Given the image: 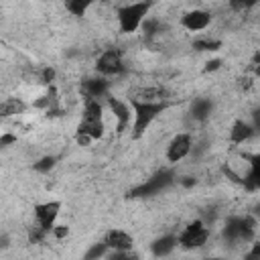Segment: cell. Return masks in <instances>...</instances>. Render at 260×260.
Returning a JSON list of instances; mask_svg holds the SVG:
<instances>
[{
    "instance_id": "13",
    "label": "cell",
    "mask_w": 260,
    "mask_h": 260,
    "mask_svg": "<svg viewBox=\"0 0 260 260\" xmlns=\"http://www.w3.org/2000/svg\"><path fill=\"white\" fill-rule=\"evenodd\" d=\"M175 248H179L177 246V234H171V236H162V238H158L152 246H150V250H152V254L154 256H167V254H171Z\"/></svg>"
},
{
    "instance_id": "9",
    "label": "cell",
    "mask_w": 260,
    "mask_h": 260,
    "mask_svg": "<svg viewBox=\"0 0 260 260\" xmlns=\"http://www.w3.org/2000/svg\"><path fill=\"white\" fill-rule=\"evenodd\" d=\"M211 20H213V14H211L209 10H205V8H193V10H189V12H185V14L181 16L179 24H181L185 30H189V32L203 35V32L209 28Z\"/></svg>"
},
{
    "instance_id": "14",
    "label": "cell",
    "mask_w": 260,
    "mask_h": 260,
    "mask_svg": "<svg viewBox=\"0 0 260 260\" xmlns=\"http://www.w3.org/2000/svg\"><path fill=\"white\" fill-rule=\"evenodd\" d=\"M193 49L195 51H201V53H213V51H217V49H221V41L219 39H215V37H211V35H197L195 39H193Z\"/></svg>"
},
{
    "instance_id": "3",
    "label": "cell",
    "mask_w": 260,
    "mask_h": 260,
    "mask_svg": "<svg viewBox=\"0 0 260 260\" xmlns=\"http://www.w3.org/2000/svg\"><path fill=\"white\" fill-rule=\"evenodd\" d=\"M130 106H132V114H134V122H132L134 138L142 136L152 126V122L169 108V104H148V102H130Z\"/></svg>"
},
{
    "instance_id": "10",
    "label": "cell",
    "mask_w": 260,
    "mask_h": 260,
    "mask_svg": "<svg viewBox=\"0 0 260 260\" xmlns=\"http://www.w3.org/2000/svg\"><path fill=\"white\" fill-rule=\"evenodd\" d=\"M102 242L108 246L110 252H132L134 250V238L130 232L122 230V228H110Z\"/></svg>"
},
{
    "instance_id": "15",
    "label": "cell",
    "mask_w": 260,
    "mask_h": 260,
    "mask_svg": "<svg viewBox=\"0 0 260 260\" xmlns=\"http://www.w3.org/2000/svg\"><path fill=\"white\" fill-rule=\"evenodd\" d=\"M91 8L89 2H81V0H73V2H65V10L71 16H85V12Z\"/></svg>"
},
{
    "instance_id": "5",
    "label": "cell",
    "mask_w": 260,
    "mask_h": 260,
    "mask_svg": "<svg viewBox=\"0 0 260 260\" xmlns=\"http://www.w3.org/2000/svg\"><path fill=\"white\" fill-rule=\"evenodd\" d=\"M195 148V136L187 130L183 132H175L171 136V140L167 142V148H165V158L169 165H179L183 162Z\"/></svg>"
},
{
    "instance_id": "11",
    "label": "cell",
    "mask_w": 260,
    "mask_h": 260,
    "mask_svg": "<svg viewBox=\"0 0 260 260\" xmlns=\"http://www.w3.org/2000/svg\"><path fill=\"white\" fill-rule=\"evenodd\" d=\"M256 134H258V130H256V126L252 122L236 120L228 130V140H230L232 146H242V144H248Z\"/></svg>"
},
{
    "instance_id": "16",
    "label": "cell",
    "mask_w": 260,
    "mask_h": 260,
    "mask_svg": "<svg viewBox=\"0 0 260 260\" xmlns=\"http://www.w3.org/2000/svg\"><path fill=\"white\" fill-rule=\"evenodd\" d=\"M108 252H110V250H108V246H106L104 242H100V244H91V248L87 250V254L83 256V260H104Z\"/></svg>"
},
{
    "instance_id": "2",
    "label": "cell",
    "mask_w": 260,
    "mask_h": 260,
    "mask_svg": "<svg viewBox=\"0 0 260 260\" xmlns=\"http://www.w3.org/2000/svg\"><path fill=\"white\" fill-rule=\"evenodd\" d=\"M209 238H211V228L203 219L197 217L177 232V246L191 252V250L203 248L209 242Z\"/></svg>"
},
{
    "instance_id": "12",
    "label": "cell",
    "mask_w": 260,
    "mask_h": 260,
    "mask_svg": "<svg viewBox=\"0 0 260 260\" xmlns=\"http://www.w3.org/2000/svg\"><path fill=\"white\" fill-rule=\"evenodd\" d=\"M26 110H28V104H26L22 98H18V95L4 98L2 104H0V116H2L4 120H8V118H16V116L24 114Z\"/></svg>"
},
{
    "instance_id": "22",
    "label": "cell",
    "mask_w": 260,
    "mask_h": 260,
    "mask_svg": "<svg viewBox=\"0 0 260 260\" xmlns=\"http://www.w3.org/2000/svg\"><path fill=\"white\" fill-rule=\"evenodd\" d=\"M203 260H221V258H217V256H215V258H203Z\"/></svg>"
},
{
    "instance_id": "19",
    "label": "cell",
    "mask_w": 260,
    "mask_h": 260,
    "mask_svg": "<svg viewBox=\"0 0 260 260\" xmlns=\"http://www.w3.org/2000/svg\"><path fill=\"white\" fill-rule=\"evenodd\" d=\"M53 165H55V158H53V156H45L43 160H39V162L35 165V169H37V171H47V169H51Z\"/></svg>"
},
{
    "instance_id": "8",
    "label": "cell",
    "mask_w": 260,
    "mask_h": 260,
    "mask_svg": "<svg viewBox=\"0 0 260 260\" xmlns=\"http://www.w3.org/2000/svg\"><path fill=\"white\" fill-rule=\"evenodd\" d=\"M108 126L106 120H79L77 128H75V142L77 146H89L95 140H102L106 134Z\"/></svg>"
},
{
    "instance_id": "1",
    "label": "cell",
    "mask_w": 260,
    "mask_h": 260,
    "mask_svg": "<svg viewBox=\"0 0 260 260\" xmlns=\"http://www.w3.org/2000/svg\"><path fill=\"white\" fill-rule=\"evenodd\" d=\"M148 12H150V4H146V2H130V4L120 6L116 10L118 30L124 35L138 32L142 22L148 18Z\"/></svg>"
},
{
    "instance_id": "20",
    "label": "cell",
    "mask_w": 260,
    "mask_h": 260,
    "mask_svg": "<svg viewBox=\"0 0 260 260\" xmlns=\"http://www.w3.org/2000/svg\"><path fill=\"white\" fill-rule=\"evenodd\" d=\"M12 142H16V134L4 132V134H2V138H0V146H2V148H6V146H8V144H12Z\"/></svg>"
},
{
    "instance_id": "18",
    "label": "cell",
    "mask_w": 260,
    "mask_h": 260,
    "mask_svg": "<svg viewBox=\"0 0 260 260\" xmlns=\"http://www.w3.org/2000/svg\"><path fill=\"white\" fill-rule=\"evenodd\" d=\"M242 260H260V242L258 240L248 246V250L244 252V258Z\"/></svg>"
},
{
    "instance_id": "17",
    "label": "cell",
    "mask_w": 260,
    "mask_h": 260,
    "mask_svg": "<svg viewBox=\"0 0 260 260\" xmlns=\"http://www.w3.org/2000/svg\"><path fill=\"white\" fill-rule=\"evenodd\" d=\"M67 236H69V225H65V223H57V225L51 230V238L57 240V242L65 240Z\"/></svg>"
},
{
    "instance_id": "7",
    "label": "cell",
    "mask_w": 260,
    "mask_h": 260,
    "mask_svg": "<svg viewBox=\"0 0 260 260\" xmlns=\"http://www.w3.org/2000/svg\"><path fill=\"white\" fill-rule=\"evenodd\" d=\"M61 201L59 199H49V201H41L32 205V223L39 225L41 230H45L47 234H51V230L57 225L59 213H61Z\"/></svg>"
},
{
    "instance_id": "4",
    "label": "cell",
    "mask_w": 260,
    "mask_h": 260,
    "mask_svg": "<svg viewBox=\"0 0 260 260\" xmlns=\"http://www.w3.org/2000/svg\"><path fill=\"white\" fill-rule=\"evenodd\" d=\"M95 73L104 79H110V77H120L124 71H126V63H124V51L120 47H108V49H102L98 59H95V65H93Z\"/></svg>"
},
{
    "instance_id": "21",
    "label": "cell",
    "mask_w": 260,
    "mask_h": 260,
    "mask_svg": "<svg viewBox=\"0 0 260 260\" xmlns=\"http://www.w3.org/2000/svg\"><path fill=\"white\" fill-rule=\"evenodd\" d=\"M219 67H221V59H211V61L205 63V69H203V71L209 73V71H217Z\"/></svg>"
},
{
    "instance_id": "6",
    "label": "cell",
    "mask_w": 260,
    "mask_h": 260,
    "mask_svg": "<svg viewBox=\"0 0 260 260\" xmlns=\"http://www.w3.org/2000/svg\"><path fill=\"white\" fill-rule=\"evenodd\" d=\"M106 108L110 112V116L114 118V130L118 134H124L126 130H132V122H134V114H132V106L128 100L116 98V95H108L106 100Z\"/></svg>"
}]
</instances>
